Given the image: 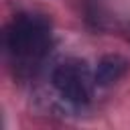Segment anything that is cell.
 Returning a JSON list of instances; mask_svg holds the SVG:
<instances>
[{
	"label": "cell",
	"mask_w": 130,
	"mask_h": 130,
	"mask_svg": "<svg viewBox=\"0 0 130 130\" xmlns=\"http://www.w3.org/2000/svg\"><path fill=\"white\" fill-rule=\"evenodd\" d=\"M51 83L55 91L75 108L87 106L93 98L95 79L83 59H65L57 63L51 73Z\"/></svg>",
	"instance_id": "7a4b0ae2"
},
{
	"label": "cell",
	"mask_w": 130,
	"mask_h": 130,
	"mask_svg": "<svg viewBox=\"0 0 130 130\" xmlns=\"http://www.w3.org/2000/svg\"><path fill=\"white\" fill-rule=\"evenodd\" d=\"M51 22L37 12L16 14L4 30V49L14 67L22 77L32 75L51 51Z\"/></svg>",
	"instance_id": "6da1fadb"
},
{
	"label": "cell",
	"mask_w": 130,
	"mask_h": 130,
	"mask_svg": "<svg viewBox=\"0 0 130 130\" xmlns=\"http://www.w3.org/2000/svg\"><path fill=\"white\" fill-rule=\"evenodd\" d=\"M130 71V61L120 53H108L98 61V67L93 71V79L98 87H110L118 83L126 73Z\"/></svg>",
	"instance_id": "3957f363"
}]
</instances>
